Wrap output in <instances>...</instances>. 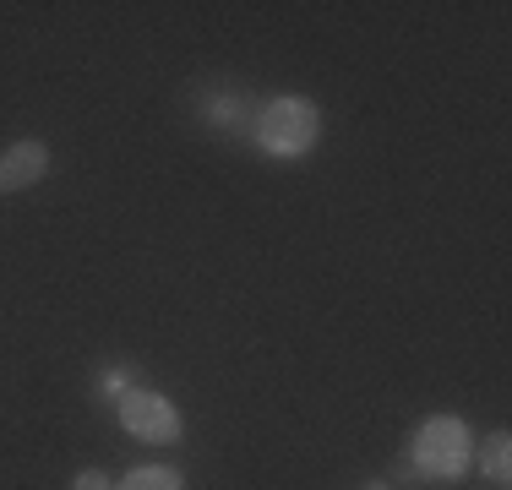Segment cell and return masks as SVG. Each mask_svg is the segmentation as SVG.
<instances>
[{
    "label": "cell",
    "instance_id": "7a4b0ae2",
    "mask_svg": "<svg viewBox=\"0 0 512 490\" xmlns=\"http://www.w3.org/2000/svg\"><path fill=\"white\" fill-rule=\"evenodd\" d=\"M474 458V441H469V425L453 420V414H436L425 420L409 441V474L420 480H458Z\"/></svg>",
    "mask_w": 512,
    "mask_h": 490
},
{
    "label": "cell",
    "instance_id": "5b68a950",
    "mask_svg": "<svg viewBox=\"0 0 512 490\" xmlns=\"http://www.w3.org/2000/svg\"><path fill=\"white\" fill-rule=\"evenodd\" d=\"M115 490H186V480H180V469H164V463H142V469H131Z\"/></svg>",
    "mask_w": 512,
    "mask_h": 490
},
{
    "label": "cell",
    "instance_id": "277c9868",
    "mask_svg": "<svg viewBox=\"0 0 512 490\" xmlns=\"http://www.w3.org/2000/svg\"><path fill=\"white\" fill-rule=\"evenodd\" d=\"M44 169H50V147H44L39 137L11 142L6 153H0V196L39 186V180H44Z\"/></svg>",
    "mask_w": 512,
    "mask_h": 490
},
{
    "label": "cell",
    "instance_id": "52a82bcc",
    "mask_svg": "<svg viewBox=\"0 0 512 490\" xmlns=\"http://www.w3.org/2000/svg\"><path fill=\"white\" fill-rule=\"evenodd\" d=\"M71 490H109V480H104L99 469H82L77 480H71Z\"/></svg>",
    "mask_w": 512,
    "mask_h": 490
},
{
    "label": "cell",
    "instance_id": "3957f363",
    "mask_svg": "<svg viewBox=\"0 0 512 490\" xmlns=\"http://www.w3.org/2000/svg\"><path fill=\"white\" fill-rule=\"evenodd\" d=\"M115 414H120V425H126L131 436H142V441H175V436H180V425H186L175 403L158 398V392H142V387L120 392Z\"/></svg>",
    "mask_w": 512,
    "mask_h": 490
},
{
    "label": "cell",
    "instance_id": "8992f818",
    "mask_svg": "<svg viewBox=\"0 0 512 490\" xmlns=\"http://www.w3.org/2000/svg\"><path fill=\"white\" fill-rule=\"evenodd\" d=\"M480 469L491 474L496 485H507V474H512V441H507V431L485 436V452H480Z\"/></svg>",
    "mask_w": 512,
    "mask_h": 490
},
{
    "label": "cell",
    "instance_id": "6da1fadb",
    "mask_svg": "<svg viewBox=\"0 0 512 490\" xmlns=\"http://www.w3.org/2000/svg\"><path fill=\"white\" fill-rule=\"evenodd\" d=\"M251 137H256V147H262L267 158H306L316 147V137H322V115H316L311 98L284 93V98H273V104L256 115Z\"/></svg>",
    "mask_w": 512,
    "mask_h": 490
},
{
    "label": "cell",
    "instance_id": "ba28073f",
    "mask_svg": "<svg viewBox=\"0 0 512 490\" xmlns=\"http://www.w3.org/2000/svg\"><path fill=\"white\" fill-rule=\"evenodd\" d=\"M365 490H393V485H382V480H376V485H365Z\"/></svg>",
    "mask_w": 512,
    "mask_h": 490
}]
</instances>
